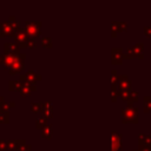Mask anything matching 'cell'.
<instances>
[{
    "label": "cell",
    "instance_id": "cell-4",
    "mask_svg": "<svg viewBox=\"0 0 151 151\" xmlns=\"http://www.w3.org/2000/svg\"><path fill=\"white\" fill-rule=\"evenodd\" d=\"M122 98L126 101H130V103H132V101H134V100H138V94L136 93V92H124L123 94H122Z\"/></svg>",
    "mask_w": 151,
    "mask_h": 151
},
{
    "label": "cell",
    "instance_id": "cell-9",
    "mask_svg": "<svg viewBox=\"0 0 151 151\" xmlns=\"http://www.w3.org/2000/svg\"><path fill=\"white\" fill-rule=\"evenodd\" d=\"M52 134V130L50 126H46L44 130H42V136L46 137V138H50V136Z\"/></svg>",
    "mask_w": 151,
    "mask_h": 151
},
{
    "label": "cell",
    "instance_id": "cell-1",
    "mask_svg": "<svg viewBox=\"0 0 151 151\" xmlns=\"http://www.w3.org/2000/svg\"><path fill=\"white\" fill-rule=\"evenodd\" d=\"M123 120L136 123L138 120V109L133 107L132 105H129L126 109L123 110Z\"/></svg>",
    "mask_w": 151,
    "mask_h": 151
},
{
    "label": "cell",
    "instance_id": "cell-5",
    "mask_svg": "<svg viewBox=\"0 0 151 151\" xmlns=\"http://www.w3.org/2000/svg\"><path fill=\"white\" fill-rule=\"evenodd\" d=\"M5 51H6L8 54H13V55H14V51L18 52V47H17V45H14L13 42H7V44L5 45Z\"/></svg>",
    "mask_w": 151,
    "mask_h": 151
},
{
    "label": "cell",
    "instance_id": "cell-6",
    "mask_svg": "<svg viewBox=\"0 0 151 151\" xmlns=\"http://www.w3.org/2000/svg\"><path fill=\"white\" fill-rule=\"evenodd\" d=\"M144 111H146V112L151 111V97L144 98Z\"/></svg>",
    "mask_w": 151,
    "mask_h": 151
},
{
    "label": "cell",
    "instance_id": "cell-2",
    "mask_svg": "<svg viewBox=\"0 0 151 151\" xmlns=\"http://www.w3.org/2000/svg\"><path fill=\"white\" fill-rule=\"evenodd\" d=\"M40 24H37V22H26V31L29 33V34H32L33 37H35V35H38L39 33H40V31H39V26Z\"/></svg>",
    "mask_w": 151,
    "mask_h": 151
},
{
    "label": "cell",
    "instance_id": "cell-3",
    "mask_svg": "<svg viewBox=\"0 0 151 151\" xmlns=\"http://www.w3.org/2000/svg\"><path fill=\"white\" fill-rule=\"evenodd\" d=\"M130 80L126 78V77H119L118 78V81H117V85H118V87L120 88V90H127L129 87H130Z\"/></svg>",
    "mask_w": 151,
    "mask_h": 151
},
{
    "label": "cell",
    "instance_id": "cell-8",
    "mask_svg": "<svg viewBox=\"0 0 151 151\" xmlns=\"http://www.w3.org/2000/svg\"><path fill=\"white\" fill-rule=\"evenodd\" d=\"M25 79H27V80H29V81H34V80L39 79V77H35V74H34L33 71H28L27 74H26V77H25Z\"/></svg>",
    "mask_w": 151,
    "mask_h": 151
},
{
    "label": "cell",
    "instance_id": "cell-10",
    "mask_svg": "<svg viewBox=\"0 0 151 151\" xmlns=\"http://www.w3.org/2000/svg\"><path fill=\"white\" fill-rule=\"evenodd\" d=\"M138 151H151V149H150V147L144 146V147H140V150H138Z\"/></svg>",
    "mask_w": 151,
    "mask_h": 151
},
{
    "label": "cell",
    "instance_id": "cell-7",
    "mask_svg": "<svg viewBox=\"0 0 151 151\" xmlns=\"http://www.w3.org/2000/svg\"><path fill=\"white\" fill-rule=\"evenodd\" d=\"M41 111H44V114H46V116H51V113H52V109H51L50 103H46V104L41 107Z\"/></svg>",
    "mask_w": 151,
    "mask_h": 151
}]
</instances>
